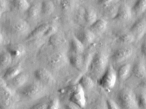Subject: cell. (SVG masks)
Segmentation results:
<instances>
[{"instance_id":"obj_1","label":"cell","mask_w":146,"mask_h":109,"mask_svg":"<svg viewBox=\"0 0 146 109\" xmlns=\"http://www.w3.org/2000/svg\"><path fill=\"white\" fill-rule=\"evenodd\" d=\"M3 32L9 37H20L28 35L30 26L27 21L18 16L9 15L1 23Z\"/></svg>"},{"instance_id":"obj_2","label":"cell","mask_w":146,"mask_h":109,"mask_svg":"<svg viewBox=\"0 0 146 109\" xmlns=\"http://www.w3.org/2000/svg\"><path fill=\"white\" fill-rule=\"evenodd\" d=\"M109 57L104 51H99L93 54L88 66V75L94 81L98 80L105 72L108 65Z\"/></svg>"},{"instance_id":"obj_3","label":"cell","mask_w":146,"mask_h":109,"mask_svg":"<svg viewBox=\"0 0 146 109\" xmlns=\"http://www.w3.org/2000/svg\"><path fill=\"white\" fill-rule=\"evenodd\" d=\"M117 101L120 109H136L137 108L135 95L129 88H124L119 91L117 95Z\"/></svg>"},{"instance_id":"obj_4","label":"cell","mask_w":146,"mask_h":109,"mask_svg":"<svg viewBox=\"0 0 146 109\" xmlns=\"http://www.w3.org/2000/svg\"><path fill=\"white\" fill-rule=\"evenodd\" d=\"M46 92V88L42 83H32L24 87L20 91V93L27 98L36 99L44 96Z\"/></svg>"},{"instance_id":"obj_5","label":"cell","mask_w":146,"mask_h":109,"mask_svg":"<svg viewBox=\"0 0 146 109\" xmlns=\"http://www.w3.org/2000/svg\"><path fill=\"white\" fill-rule=\"evenodd\" d=\"M117 78V72L112 66L109 65L98 80V83L104 89L110 90L114 87Z\"/></svg>"},{"instance_id":"obj_6","label":"cell","mask_w":146,"mask_h":109,"mask_svg":"<svg viewBox=\"0 0 146 109\" xmlns=\"http://www.w3.org/2000/svg\"><path fill=\"white\" fill-rule=\"evenodd\" d=\"M47 64L52 69L62 68L69 63L68 56L61 51H56L50 53L46 58Z\"/></svg>"},{"instance_id":"obj_7","label":"cell","mask_w":146,"mask_h":109,"mask_svg":"<svg viewBox=\"0 0 146 109\" xmlns=\"http://www.w3.org/2000/svg\"><path fill=\"white\" fill-rule=\"evenodd\" d=\"M93 54H71L68 56L69 63L77 70L82 71L85 67L88 68Z\"/></svg>"},{"instance_id":"obj_8","label":"cell","mask_w":146,"mask_h":109,"mask_svg":"<svg viewBox=\"0 0 146 109\" xmlns=\"http://www.w3.org/2000/svg\"><path fill=\"white\" fill-rule=\"evenodd\" d=\"M133 48L130 46H125L116 49L111 55V60L115 63H120L129 58L133 53Z\"/></svg>"},{"instance_id":"obj_9","label":"cell","mask_w":146,"mask_h":109,"mask_svg":"<svg viewBox=\"0 0 146 109\" xmlns=\"http://www.w3.org/2000/svg\"><path fill=\"white\" fill-rule=\"evenodd\" d=\"M146 31V18L142 16L135 21L131 27L129 32L135 36V41H138L145 35Z\"/></svg>"},{"instance_id":"obj_10","label":"cell","mask_w":146,"mask_h":109,"mask_svg":"<svg viewBox=\"0 0 146 109\" xmlns=\"http://www.w3.org/2000/svg\"><path fill=\"white\" fill-rule=\"evenodd\" d=\"M69 100L70 102L74 103L80 108H84L86 106L84 90L79 84L73 89L71 93Z\"/></svg>"},{"instance_id":"obj_11","label":"cell","mask_w":146,"mask_h":109,"mask_svg":"<svg viewBox=\"0 0 146 109\" xmlns=\"http://www.w3.org/2000/svg\"><path fill=\"white\" fill-rule=\"evenodd\" d=\"M35 78L42 84H52L55 82L54 77L46 68H40L34 71Z\"/></svg>"},{"instance_id":"obj_12","label":"cell","mask_w":146,"mask_h":109,"mask_svg":"<svg viewBox=\"0 0 146 109\" xmlns=\"http://www.w3.org/2000/svg\"><path fill=\"white\" fill-rule=\"evenodd\" d=\"M74 35L82 42L84 47L92 44L96 38L95 35L88 28L78 31Z\"/></svg>"},{"instance_id":"obj_13","label":"cell","mask_w":146,"mask_h":109,"mask_svg":"<svg viewBox=\"0 0 146 109\" xmlns=\"http://www.w3.org/2000/svg\"><path fill=\"white\" fill-rule=\"evenodd\" d=\"M6 50L11 54L13 59L23 57L26 53L25 46L18 43H8L6 46Z\"/></svg>"},{"instance_id":"obj_14","label":"cell","mask_w":146,"mask_h":109,"mask_svg":"<svg viewBox=\"0 0 146 109\" xmlns=\"http://www.w3.org/2000/svg\"><path fill=\"white\" fill-rule=\"evenodd\" d=\"M131 7L125 3L120 4L117 14L113 20L122 22H127L132 17Z\"/></svg>"},{"instance_id":"obj_15","label":"cell","mask_w":146,"mask_h":109,"mask_svg":"<svg viewBox=\"0 0 146 109\" xmlns=\"http://www.w3.org/2000/svg\"><path fill=\"white\" fill-rule=\"evenodd\" d=\"M50 25L49 23H45L38 26L29 33V35H27L25 37V41H30L43 37L44 33Z\"/></svg>"},{"instance_id":"obj_16","label":"cell","mask_w":146,"mask_h":109,"mask_svg":"<svg viewBox=\"0 0 146 109\" xmlns=\"http://www.w3.org/2000/svg\"><path fill=\"white\" fill-rule=\"evenodd\" d=\"M16 94L0 97V109H13L18 102Z\"/></svg>"},{"instance_id":"obj_17","label":"cell","mask_w":146,"mask_h":109,"mask_svg":"<svg viewBox=\"0 0 146 109\" xmlns=\"http://www.w3.org/2000/svg\"><path fill=\"white\" fill-rule=\"evenodd\" d=\"M108 23L104 19H98L94 24L89 26L88 29L95 35L103 34L107 28Z\"/></svg>"},{"instance_id":"obj_18","label":"cell","mask_w":146,"mask_h":109,"mask_svg":"<svg viewBox=\"0 0 146 109\" xmlns=\"http://www.w3.org/2000/svg\"><path fill=\"white\" fill-rule=\"evenodd\" d=\"M132 73L135 77L140 79L145 78L146 75V65L143 60H137L132 67Z\"/></svg>"},{"instance_id":"obj_19","label":"cell","mask_w":146,"mask_h":109,"mask_svg":"<svg viewBox=\"0 0 146 109\" xmlns=\"http://www.w3.org/2000/svg\"><path fill=\"white\" fill-rule=\"evenodd\" d=\"M69 46L72 54H82L84 53L85 47L74 35L71 37Z\"/></svg>"},{"instance_id":"obj_20","label":"cell","mask_w":146,"mask_h":109,"mask_svg":"<svg viewBox=\"0 0 146 109\" xmlns=\"http://www.w3.org/2000/svg\"><path fill=\"white\" fill-rule=\"evenodd\" d=\"M22 65L18 64L7 68L3 74V77L5 80H11L22 72Z\"/></svg>"},{"instance_id":"obj_21","label":"cell","mask_w":146,"mask_h":109,"mask_svg":"<svg viewBox=\"0 0 146 109\" xmlns=\"http://www.w3.org/2000/svg\"><path fill=\"white\" fill-rule=\"evenodd\" d=\"M120 3L119 2L113 3L103 7V15L107 18L114 19L117 14Z\"/></svg>"},{"instance_id":"obj_22","label":"cell","mask_w":146,"mask_h":109,"mask_svg":"<svg viewBox=\"0 0 146 109\" xmlns=\"http://www.w3.org/2000/svg\"><path fill=\"white\" fill-rule=\"evenodd\" d=\"M98 19L97 12L94 9L91 7L85 8L84 20V24L88 27L94 24Z\"/></svg>"},{"instance_id":"obj_23","label":"cell","mask_w":146,"mask_h":109,"mask_svg":"<svg viewBox=\"0 0 146 109\" xmlns=\"http://www.w3.org/2000/svg\"><path fill=\"white\" fill-rule=\"evenodd\" d=\"M55 9V3L52 0H43L41 3V14L42 15H51Z\"/></svg>"},{"instance_id":"obj_24","label":"cell","mask_w":146,"mask_h":109,"mask_svg":"<svg viewBox=\"0 0 146 109\" xmlns=\"http://www.w3.org/2000/svg\"><path fill=\"white\" fill-rule=\"evenodd\" d=\"M28 0H12V7L15 11L20 12H27L31 6Z\"/></svg>"},{"instance_id":"obj_25","label":"cell","mask_w":146,"mask_h":109,"mask_svg":"<svg viewBox=\"0 0 146 109\" xmlns=\"http://www.w3.org/2000/svg\"><path fill=\"white\" fill-rule=\"evenodd\" d=\"M132 15L140 16L144 13L146 9V0H137L131 7Z\"/></svg>"},{"instance_id":"obj_26","label":"cell","mask_w":146,"mask_h":109,"mask_svg":"<svg viewBox=\"0 0 146 109\" xmlns=\"http://www.w3.org/2000/svg\"><path fill=\"white\" fill-rule=\"evenodd\" d=\"M29 75L22 72L11 80V83L15 88H19L23 86L29 80Z\"/></svg>"},{"instance_id":"obj_27","label":"cell","mask_w":146,"mask_h":109,"mask_svg":"<svg viewBox=\"0 0 146 109\" xmlns=\"http://www.w3.org/2000/svg\"><path fill=\"white\" fill-rule=\"evenodd\" d=\"M13 59L6 50L0 52V68H5L11 64Z\"/></svg>"},{"instance_id":"obj_28","label":"cell","mask_w":146,"mask_h":109,"mask_svg":"<svg viewBox=\"0 0 146 109\" xmlns=\"http://www.w3.org/2000/svg\"><path fill=\"white\" fill-rule=\"evenodd\" d=\"M26 12L27 17L30 19L35 20L41 14V3H36L31 5Z\"/></svg>"},{"instance_id":"obj_29","label":"cell","mask_w":146,"mask_h":109,"mask_svg":"<svg viewBox=\"0 0 146 109\" xmlns=\"http://www.w3.org/2000/svg\"><path fill=\"white\" fill-rule=\"evenodd\" d=\"M131 70L130 64H125L121 66L117 72V78L122 81L125 80L128 77Z\"/></svg>"},{"instance_id":"obj_30","label":"cell","mask_w":146,"mask_h":109,"mask_svg":"<svg viewBox=\"0 0 146 109\" xmlns=\"http://www.w3.org/2000/svg\"><path fill=\"white\" fill-rule=\"evenodd\" d=\"M78 84L85 90H90L94 87V81L88 75L82 76L78 81Z\"/></svg>"},{"instance_id":"obj_31","label":"cell","mask_w":146,"mask_h":109,"mask_svg":"<svg viewBox=\"0 0 146 109\" xmlns=\"http://www.w3.org/2000/svg\"><path fill=\"white\" fill-rule=\"evenodd\" d=\"M117 41L123 45H129L135 41V36L130 32L125 33L118 37Z\"/></svg>"},{"instance_id":"obj_32","label":"cell","mask_w":146,"mask_h":109,"mask_svg":"<svg viewBox=\"0 0 146 109\" xmlns=\"http://www.w3.org/2000/svg\"><path fill=\"white\" fill-rule=\"evenodd\" d=\"M78 0H62L60 3L61 8L65 11H71L74 9Z\"/></svg>"},{"instance_id":"obj_33","label":"cell","mask_w":146,"mask_h":109,"mask_svg":"<svg viewBox=\"0 0 146 109\" xmlns=\"http://www.w3.org/2000/svg\"><path fill=\"white\" fill-rule=\"evenodd\" d=\"M63 42V38L62 36L58 33V32L49 37L48 44L53 47H58Z\"/></svg>"},{"instance_id":"obj_34","label":"cell","mask_w":146,"mask_h":109,"mask_svg":"<svg viewBox=\"0 0 146 109\" xmlns=\"http://www.w3.org/2000/svg\"><path fill=\"white\" fill-rule=\"evenodd\" d=\"M136 97L137 108L139 109H146V96L145 93L139 94Z\"/></svg>"},{"instance_id":"obj_35","label":"cell","mask_w":146,"mask_h":109,"mask_svg":"<svg viewBox=\"0 0 146 109\" xmlns=\"http://www.w3.org/2000/svg\"><path fill=\"white\" fill-rule=\"evenodd\" d=\"M58 28L57 26L55 25L50 24L49 27L48 28L47 30L46 31V32L43 35V37H49L52 35L56 34L58 32Z\"/></svg>"},{"instance_id":"obj_36","label":"cell","mask_w":146,"mask_h":109,"mask_svg":"<svg viewBox=\"0 0 146 109\" xmlns=\"http://www.w3.org/2000/svg\"><path fill=\"white\" fill-rule=\"evenodd\" d=\"M60 100L58 98L53 99L48 104L46 109H59Z\"/></svg>"},{"instance_id":"obj_37","label":"cell","mask_w":146,"mask_h":109,"mask_svg":"<svg viewBox=\"0 0 146 109\" xmlns=\"http://www.w3.org/2000/svg\"><path fill=\"white\" fill-rule=\"evenodd\" d=\"M119 0H97V4L102 7L119 2Z\"/></svg>"},{"instance_id":"obj_38","label":"cell","mask_w":146,"mask_h":109,"mask_svg":"<svg viewBox=\"0 0 146 109\" xmlns=\"http://www.w3.org/2000/svg\"><path fill=\"white\" fill-rule=\"evenodd\" d=\"M106 101L107 109H120L117 104L112 100L108 99Z\"/></svg>"},{"instance_id":"obj_39","label":"cell","mask_w":146,"mask_h":109,"mask_svg":"<svg viewBox=\"0 0 146 109\" xmlns=\"http://www.w3.org/2000/svg\"><path fill=\"white\" fill-rule=\"evenodd\" d=\"M93 109H107L106 101L101 100L96 101Z\"/></svg>"},{"instance_id":"obj_40","label":"cell","mask_w":146,"mask_h":109,"mask_svg":"<svg viewBox=\"0 0 146 109\" xmlns=\"http://www.w3.org/2000/svg\"><path fill=\"white\" fill-rule=\"evenodd\" d=\"M8 7L7 0H0V13L3 14L7 10Z\"/></svg>"},{"instance_id":"obj_41","label":"cell","mask_w":146,"mask_h":109,"mask_svg":"<svg viewBox=\"0 0 146 109\" xmlns=\"http://www.w3.org/2000/svg\"><path fill=\"white\" fill-rule=\"evenodd\" d=\"M84 10L85 8L83 7L79 8L78 11H77L76 14V18L77 20L79 21V22H84Z\"/></svg>"},{"instance_id":"obj_42","label":"cell","mask_w":146,"mask_h":109,"mask_svg":"<svg viewBox=\"0 0 146 109\" xmlns=\"http://www.w3.org/2000/svg\"><path fill=\"white\" fill-rule=\"evenodd\" d=\"M48 104L45 103H38L33 105L29 109H46Z\"/></svg>"},{"instance_id":"obj_43","label":"cell","mask_w":146,"mask_h":109,"mask_svg":"<svg viewBox=\"0 0 146 109\" xmlns=\"http://www.w3.org/2000/svg\"><path fill=\"white\" fill-rule=\"evenodd\" d=\"M65 109H80L78 106L70 101L65 105Z\"/></svg>"},{"instance_id":"obj_44","label":"cell","mask_w":146,"mask_h":109,"mask_svg":"<svg viewBox=\"0 0 146 109\" xmlns=\"http://www.w3.org/2000/svg\"><path fill=\"white\" fill-rule=\"evenodd\" d=\"M141 52L144 56H146V42L144 41L142 43L141 47Z\"/></svg>"},{"instance_id":"obj_45","label":"cell","mask_w":146,"mask_h":109,"mask_svg":"<svg viewBox=\"0 0 146 109\" xmlns=\"http://www.w3.org/2000/svg\"><path fill=\"white\" fill-rule=\"evenodd\" d=\"M7 86V84L5 80L3 77H0V87H5Z\"/></svg>"},{"instance_id":"obj_46","label":"cell","mask_w":146,"mask_h":109,"mask_svg":"<svg viewBox=\"0 0 146 109\" xmlns=\"http://www.w3.org/2000/svg\"><path fill=\"white\" fill-rule=\"evenodd\" d=\"M3 41H4V36L1 32L0 31V45H1L3 43Z\"/></svg>"},{"instance_id":"obj_47","label":"cell","mask_w":146,"mask_h":109,"mask_svg":"<svg viewBox=\"0 0 146 109\" xmlns=\"http://www.w3.org/2000/svg\"><path fill=\"white\" fill-rule=\"evenodd\" d=\"M54 3H59L60 4L61 2L62 1V0H52Z\"/></svg>"},{"instance_id":"obj_48","label":"cell","mask_w":146,"mask_h":109,"mask_svg":"<svg viewBox=\"0 0 146 109\" xmlns=\"http://www.w3.org/2000/svg\"><path fill=\"white\" fill-rule=\"evenodd\" d=\"M2 14H1V13H0V20H1V16H2Z\"/></svg>"}]
</instances>
